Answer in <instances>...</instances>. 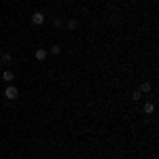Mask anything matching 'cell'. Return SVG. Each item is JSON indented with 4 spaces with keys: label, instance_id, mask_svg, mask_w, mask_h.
<instances>
[{
    "label": "cell",
    "instance_id": "5",
    "mask_svg": "<svg viewBox=\"0 0 159 159\" xmlns=\"http://www.w3.org/2000/svg\"><path fill=\"white\" fill-rule=\"evenodd\" d=\"M2 81H7V83L11 85V81H15V74H13L11 70H4V72H2Z\"/></svg>",
    "mask_w": 159,
    "mask_h": 159
},
{
    "label": "cell",
    "instance_id": "3",
    "mask_svg": "<svg viewBox=\"0 0 159 159\" xmlns=\"http://www.w3.org/2000/svg\"><path fill=\"white\" fill-rule=\"evenodd\" d=\"M47 53H49L47 49H43V47H38V49L34 51V57H36L38 61H45V60H47Z\"/></svg>",
    "mask_w": 159,
    "mask_h": 159
},
{
    "label": "cell",
    "instance_id": "10",
    "mask_svg": "<svg viewBox=\"0 0 159 159\" xmlns=\"http://www.w3.org/2000/svg\"><path fill=\"white\" fill-rule=\"evenodd\" d=\"M11 60H13V57H11V53H2V61H4V64H9Z\"/></svg>",
    "mask_w": 159,
    "mask_h": 159
},
{
    "label": "cell",
    "instance_id": "8",
    "mask_svg": "<svg viewBox=\"0 0 159 159\" xmlns=\"http://www.w3.org/2000/svg\"><path fill=\"white\" fill-rule=\"evenodd\" d=\"M51 53H53V55H60V53H61V47H60V45H53V47H51Z\"/></svg>",
    "mask_w": 159,
    "mask_h": 159
},
{
    "label": "cell",
    "instance_id": "11",
    "mask_svg": "<svg viewBox=\"0 0 159 159\" xmlns=\"http://www.w3.org/2000/svg\"><path fill=\"white\" fill-rule=\"evenodd\" d=\"M53 24H55V25H57V28H60V25H64V21H61L60 17H55V19H53Z\"/></svg>",
    "mask_w": 159,
    "mask_h": 159
},
{
    "label": "cell",
    "instance_id": "2",
    "mask_svg": "<svg viewBox=\"0 0 159 159\" xmlns=\"http://www.w3.org/2000/svg\"><path fill=\"white\" fill-rule=\"evenodd\" d=\"M32 24L34 25H43L45 24V13H40V11L32 13Z\"/></svg>",
    "mask_w": 159,
    "mask_h": 159
},
{
    "label": "cell",
    "instance_id": "6",
    "mask_svg": "<svg viewBox=\"0 0 159 159\" xmlns=\"http://www.w3.org/2000/svg\"><path fill=\"white\" fill-rule=\"evenodd\" d=\"M138 91H140L142 96H144V93H148V91H151V83H148V81H144V83H140V87H138Z\"/></svg>",
    "mask_w": 159,
    "mask_h": 159
},
{
    "label": "cell",
    "instance_id": "9",
    "mask_svg": "<svg viewBox=\"0 0 159 159\" xmlns=\"http://www.w3.org/2000/svg\"><path fill=\"white\" fill-rule=\"evenodd\" d=\"M132 100H136V102H138V100H142V93H140L138 89H134V91H132Z\"/></svg>",
    "mask_w": 159,
    "mask_h": 159
},
{
    "label": "cell",
    "instance_id": "4",
    "mask_svg": "<svg viewBox=\"0 0 159 159\" xmlns=\"http://www.w3.org/2000/svg\"><path fill=\"white\" fill-rule=\"evenodd\" d=\"M142 110H144V115H153V112H155V104H153V102H144Z\"/></svg>",
    "mask_w": 159,
    "mask_h": 159
},
{
    "label": "cell",
    "instance_id": "7",
    "mask_svg": "<svg viewBox=\"0 0 159 159\" xmlns=\"http://www.w3.org/2000/svg\"><path fill=\"white\" fill-rule=\"evenodd\" d=\"M66 28H68V30H76V28H79V21H76V19H68V21H66Z\"/></svg>",
    "mask_w": 159,
    "mask_h": 159
},
{
    "label": "cell",
    "instance_id": "1",
    "mask_svg": "<svg viewBox=\"0 0 159 159\" xmlns=\"http://www.w3.org/2000/svg\"><path fill=\"white\" fill-rule=\"evenodd\" d=\"M17 96H19V89H17L15 85H7V89H4V98L17 100Z\"/></svg>",
    "mask_w": 159,
    "mask_h": 159
}]
</instances>
